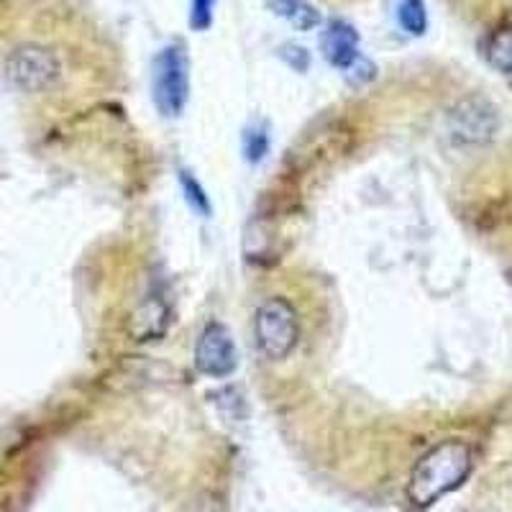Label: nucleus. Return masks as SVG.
Here are the masks:
<instances>
[{"instance_id":"1","label":"nucleus","mask_w":512,"mask_h":512,"mask_svg":"<svg viewBox=\"0 0 512 512\" xmlns=\"http://www.w3.org/2000/svg\"><path fill=\"white\" fill-rule=\"evenodd\" d=\"M474 469V454L469 443L443 441L433 446L423 459L415 464L408 482V497L415 507L436 505L448 492L459 489Z\"/></svg>"},{"instance_id":"2","label":"nucleus","mask_w":512,"mask_h":512,"mask_svg":"<svg viewBox=\"0 0 512 512\" xmlns=\"http://www.w3.org/2000/svg\"><path fill=\"white\" fill-rule=\"evenodd\" d=\"M300 338L297 313L285 297H269L254 315V344L256 351L269 361L287 359Z\"/></svg>"},{"instance_id":"3","label":"nucleus","mask_w":512,"mask_h":512,"mask_svg":"<svg viewBox=\"0 0 512 512\" xmlns=\"http://www.w3.org/2000/svg\"><path fill=\"white\" fill-rule=\"evenodd\" d=\"M154 103L164 118L180 116L190 95V64L182 44H169L154 59Z\"/></svg>"},{"instance_id":"4","label":"nucleus","mask_w":512,"mask_h":512,"mask_svg":"<svg viewBox=\"0 0 512 512\" xmlns=\"http://www.w3.org/2000/svg\"><path fill=\"white\" fill-rule=\"evenodd\" d=\"M6 75L16 88L26 90V93H36L52 85L54 77L59 75V62L49 49L36 47V44H26L11 52L6 59Z\"/></svg>"},{"instance_id":"5","label":"nucleus","mask_w":512,"mask_h":512,"mask_svg":"<svg viewBox=\"0 0 512 512\" xmlns=\"http://www.w3.org/2000/svg\"><path fill=\"white\" fill-rule=\"evenodd\" d=\"M195 367L200 374L213 379L231 377L239 367V351L233 344L231 333L223 323H208L203 328L198 338V346H195Z\"/></svg>"},{"instance_id":"6","label":"nucleus","mask_w":512,"mask_h":512,"mask_svg":"<svg viewBox=\"0 0 512 512\" xmlns=\"http://www.w3.org/2000/svg\"><path fill=\"white\" fill-rule=\"evenodd\" d=\"M448 131L459 144H482L495 136L497 116L482 100H464L448 116Z\"/></svg>"},{"instance_id":"7","label":"nucleus","mask_w":512,"mask_h":512,"mask_svg":"<svg viewBox=\"0 0 512 512\" xmlns=\"http://www.w3.org/2000/svg\"><path fill=\"white\" fill-rule=\"evenodd\" d=\"M323 57L338 67V70H349L351 64L359 59V31L346 21H331L328 29L323 31L320 39Z\"/></svg>"},{"instance_id":"8","label":"nucleus","mask_w":512,"mask_h":512,"mask_svg":"<svg viewBox=\"0 0 512 512\" xmlns=\"http://www.w3.org/2000/svg\"><path fill=\"white\" fill-rule=\"evenodd\" d=\"M164 326H167V308L162 300H146L131 318V336L134 341H149L162 336Z\"/></svg>"},{"instance_id":"9","label":"nucleus","mask_w":512,"mask_h":512,"mask_svg":"<svg viewBox=\"0 0 512 512\" xmlns=\"http://www.w3.org/2000/svg\"><path fill=\"white\" fill-rule=\"evenodd\" d=\"M269 11L290 21L300 31H313L315 26H320V11L310 6L308 0H269Z\"/></svg>"},{"instance_id":"10","label":"nucleus","mask_w":512,"mask_h":512,"mask_svg":"<svg viewBox=\"0 0 512 512\" xmlns=\"http://www.w3.org/2000/svg\"><path fill=\"white\" fill-rule=\"evenodd\" d=\"M487 59L497 72L512 80V24L502 26L487 41Z\"/></svg>"},{"instance_id":"11","label":"nucleus","mask_w":512,"mask_h":512,"mask_svg":"<svg viewBox=\"0 0 512 512\" xmlns=\"http://www.w3.org/2000/svg\"><path fill=\"white\" fill-rule=\"evenodd\" d=\"M397 21L408 34L423 36L428 31V11L423 0H402L397 8Z\"/></svg>"},{"instance_id":"12","label":"nucleus","mask_w":512,"mask_h":512,"mask_svg":"<svg viewBox=\"0 0 512 512\" xmlns=\"http://www.w3.org/2000/svg\"><path fill=\"white\" fill-rule=\"evenodd\" d=\"M180 187H182V195H185V200L190 203V208L195 210V213H200V216H210L208 195H205L203 185H200V182L195 180L187 169H180Z\"/></svg>"},{"instance_id":"13","label":"nucleus","mask_w":512,"mask_h":512,"mask_svg":"<svg viewBox=\"0 0 512 512\" xmlns=\"http://www.w3.org/2000/svg\"><path fill=\"white\" fill-rule=\"evenodd\" d=\"M213 8H216V0H192L190 11V26L195 31H205L213 24Z\"/></svg>"},{"instance_id":"14","label":"nucleus","mask_w":512,"mask_h":512,"mask_svg":"<svg viewBox=\"0 0 512 512\" xmlns=\"http://www.w3.org/2000/svg\"><path fill=\"white\" fill-rule=\"evenodd\" d=\"M267 149H269V139L264 131H246L244 152H246V159H249V162H259V159H264Z\"/></svg>"},{"instance_id":"15","label":"nucleus","mask_w":512,"mask_h":512,"mask_svg":"<svg viewBox=\"0 0 512 512\" xmlns=\"http://www.w3.org/2000/svg\"><path fill=\"white\" fill-rule=\"evenodd\" d=\"M280 57L290 64L295 72H308L310 67V54L305 47H297V44H285L280 49Z\"/></svg>"},{"instance_id":"16","label":"nucleus","mask_w":512,"mask_h":512,"mask_svg":"<svg viewBox=\"0 0 512 512\" xmlns=\"http://www.w3.org/2000/svg\"><path fill=\"white\" fill-rule=\"evenodd\" d=\"M374 72L377 70H374V64L369 62V59H356L349 70H346V75H349V80L354 82V85H364L367 80H372Z\"/></svg>"},{"instance_id":"17","label":"nucleus","mask_w":512,"mask_h":512,"mask_svg":"<svg viewBox=\"0 0 512 512\" xmlns=\"http://www.w3.org/2000/svg\"><path fill=\"white\" fill-rule=\"evenodd\" d=\"M192 512H216V507H213V502H200Z\"/></svg>"}]
</instances>
